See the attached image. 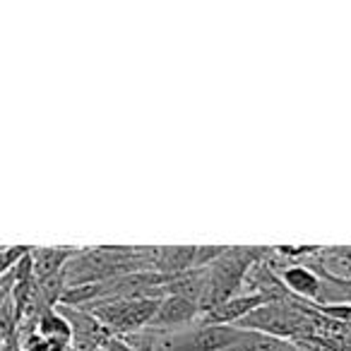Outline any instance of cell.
Returning a JSON list of instances; mask_svg holds the SVG:
<instances>
[{
    "label": "cell",
    "mask_w": 351,
    "mask_h": 351,
    "mask_svg": "<svg viewBox=\"0 0 351 351\" xmlns=\"http://www.w3.org/2000/svg\"><path fill=\"white\" fill-rule=\"evenodd\" d=\"M269 301L267 296L263 293H239V296L229 298V301L219 303V306L210 308V311L202 313V320L200 322H210V325H241L248 315H253L258 308L267 306Z\"/></svg>",
    "instance_id": "cell-5"
},
{
    "label": "cell",
    "mask_w": 351,
    "mask_h": 351,
    "mask_svg": "<svg viewBox=\"0 0 351 351\" xmlns=\"http://www.w3.org/2000/svg\"><path fill=\"white\" fill-rule=\"evenodd\" d=\"M277 272L282 284L287 287V291L293 298L313 303V306H320L325 282H322V277L315 269L306 267V265H287V267H279Z\"/></svg>",
    "instance_id": "cell-6"
},
{
    "label": "cell",
    "mask_w": 351,
    "mask_h": 351,
    "mask_svg": "<svg viewBox=\"0 0 351 351\" xmlns=\"http://www.w3.org/2000/svg\"><path fill=\"white\" fill-rule=\"evenodd\" d=\"M147 269H154V248L97 245V248H80V253L65 267V282L68 289H77Z\"/></svg>",
    "instance_id": "cell-1"
},
{
    "label": "cell",
    "mask_w": 351,
    "mask_h": 351,
    "mask_svg": "<svg viewBox=\"0 0 351 351\" xmlns=\"http://www.w3.org/2000/svg\"><path fill=\"white\" fill-rule=\"evenodd\" d=\"M272 248H243V245H226L224 255L217 258L210 267H205L207 272V291H205V303H202V313L210 308L219 306V303L229 301V298L245 293V282L248 274L253 272V267L258 263H263L269 255Z\"/></svg>",
    "instance_id": "cell-2"
},
{
    "label": "cell",
    "mask_w": 351,
    "mask_h": 351,
    "mask_svg": "<svg viewBox=\"0 0 351 351\" xmlns=\"http://www.w3.org/2000/svg\"><path fill=\"white\" fill-rule=\"evenodd\" d=\"M80 253V248H70V245H51V248H34L32 250V267H34L36 282L41 279H51L56 274H63L70 260Z\"/></svg>",
    "instance_id": "cell-8"
},
{
    "label": "cell",
    "mask_w": 351,
    "mask_h": 351,
    "mask_svg": "<svg viewBox=\"0 0 351 351\" xmlns=\"http://www.w3.org/2000/svg\"><path fill=\"white\" fill-rule=\"evenodd\" d=\"M34 332H39L44 339L56 341V344L73 346V337H75L73 335V325H70V320L58 311V308H53V311H46L44 315L36 320Z\"/></svg>",
    "instance_id": "cell-9"
},
{
    "label": "cell",
    "mask_w": 351,
    "mask_h": 351,
    "mask_svg": "<svg viewBox=\"0 0 351 351\" xmlns=\"http://www.w3.org/2000/svg\"><path fill=\"white\" fill-rule=\"evenodd\" d=\"M202 320V306L195 303L188 296H164L159 303V311H156V317L152 322L149 330H159V332H178L186 330V327L195 325V322Z\"/></svg>",
    "instance_id": "cell-4"
},
{
    "label": "cell",
    "mask_w": 351,
    "mask_h": 351,
    "mask_svg": "<svg viewBox=\"0 0 351 351\" xmlns=\"http://www.w3.org/2000/svg\"><path fill=\"white\" fill-rule=\"evenodd\" d=\"M161 298H121L84 306L94 313L99 322L111 332V337H130L152 327L159 311Z\"/></svg>",
    "instance_id": "cell-3"
},
{
    "label": "cell",
    "mask_w": 351,
    "mask_h": 351,
    "mask_svg": "<svg viewBox=\"0 0 351 351\" xmlns=\"http://www.w3.org/2000/svg\"><path fill=\"white\" fill-rule=\"evenodd\" d=\"M200 269V245H159L154 248V272L173 274Z\"/></svg>",
    "instance_id": "cell-7"
}]
</instances>
